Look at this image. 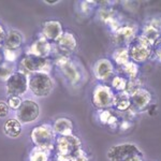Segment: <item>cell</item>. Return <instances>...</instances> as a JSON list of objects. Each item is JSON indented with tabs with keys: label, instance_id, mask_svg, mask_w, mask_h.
Returning a JSON list of instances; mask_svg holds the SVG:
<instances>
[{
	"label": "cell",
	"instance_id": "obj_1",
	"mask_svg": "<svg viewBox=\"0 0 161 161\" xmlns=\"http://www.w3.org/2000/svg\"><path fill=\"white\" fill-rule=\"evenodd\" d=\"M29 137L35 147L45 149L47 152H52L55 148L57 137L51 124L44 123L35 126L31 129Z\"/></svg>",
	"mask_w": 161,
	"mask_h": 161
},
{
	"label": "cell",
	"instance_id": "obj_2",
	"mask_svg": "<svg viewBox=\"0 0 161 161\" xmlns=\"http://www.w3.org/2000/svg\"><path fill=\"white\" fill-rule=\"evenodd\" d=\"M54 80L50 72H36L28 75V88L38 98H46L53 92Z\"/></svg>",
	"mask_w": 161,
	"mask_h": 161
},
{
	"label": "cell",
	"instance_id": "obj_3",
	"mask_svg": "<svg viewBox=\"0 0 161 161\" xmlns=\"http://www.w3.org/2000/svg\"><path fill=\"white\" fill-rule=\"evenodd\" d=\"M54 62L70 85L76 86L83 80L82 72L79 69L77 64L70 58V56L58 55Z\"/></svg>",
	"mask_w": 161,
	"mask_h": 161
},
{
	"label": "cell",
	"instance_id": "obj_4",
	"mask_svg": "<svg viewBox=\"0 0 161 161\" xmlns=\"http://www.w3.org/2000/svg\"><path fill=\"white\" fill-rule=\"evenodd\" d=\"M114 98L115 92L106 84L96 85L92 92V103L98 111L113 108Z\"/></svg>",
	"mask_w": 161,
	"mask_h": 161
},
{
	"label": "cell",
	"instance_id": "obj_5",
	"mask_svg": "<svg viewBox=\"0 0 161 161\" xmlns=\"http://www.w3.org/2000/svg\"><path fill=\"white\" fill-rule=\"evenodd\" d=\"M136 156H143L141 149L132 143H121L110 147L106 157L110 161H127Z\"/></svg>",
	"mask_w": 161,
	"mask_h": 161
},
{
	"label": "cell",
	"instance_id": "obj_6",
	"mask_svg": "<svg viewBox=\"0 0 161 161\" xmlns=\"http://www.w3.org/2000/svg\"><path fill=\"white\" fill-rule=\"evenodd\" d=\"M52 66V62L48 58L25 55L19 60V71L24 72L25 74L29 75L36 72H48Z\"/></svg>",
	"mask_w": 161,
	"mask_h": 161
},
{
	"label": "cell",
	"instance_id": "obj_7",
	"mask_svg": "<svg viewBox=\"0 0 161 161\" xmlns=\"http://www.w3.org/2000/svg\"><path fill=\"white\" fill-rule=\"evenodd\" d=\"M28 89V75L19 70L15 71L6 80V93L8 97H22Z\"/></svg>",
	"mask_w": 161,
	"mask_h": 161
},
{
	"label": "cell",
	"instance_id": "obj_8",
	"mask_svg": "<svg viewBox=\"0 0 161 161\" xmlns=\"http://www.w3.org/2000/svg\"><path fill=\"white\" fill-rule=\"evenodd\" d=\"M128 51L130 60L140 64L152 58L153 45H150L148 42H146L141 37L137 36L128 46Z\"/></svg>",
	"mask_w": 161,
	"mask_h": 161
},
{
	"label": "cell",
	"instance_id": "obj_9",
	"mask_svg": "<svg viewBox=\"0 0 161 161\" xmlns=\"http://www.w3.org/2000/svg\"><path fill=\"white\" fill-rule=\"evenodd\" d=\"M17 120L24 126V125H30L38 120L40 116V106L38 102L32 99L23 100L22 105L15 112Z\"/></svg>",
	"mask_w": 161,
	"mask_h": 161
},
{
	"label": "cell",
	"instance_id": "obj_10",
	"mask_svg": "<svg viewBox=\"0 0 161 161\" xmlns=\"http://www.w3.org/2000/svg\"><path fill=\"white\" fill-rule=\"evenodd\" d=\"M137 37V27L133 24L121 25L112 33V42L118 47H128Z\"/></svg>",
	"mask_w": 161,
	"mask_h": 161
},
{
	"label": "cell",
	"instance_id": "obj_11",
	"mask_svg": "<svg viewBox=\"0 0 161 161\" xmlns=\"http://www.w3.org/2000/svg\"><path fill=\"white\" fill-rule=\"evenodd\" d=\"M56 47L58 50L59 55L64 56H70L71 54L75 53L79 46V41H77L76 36L72 31L64 30V33L59 40L55 43Z\"/></svg>",
	"mask_w": 161,
	"mask_h": 161
},
{
	"label": "cell",
	"instance_id": "obj_12",
	"mask_svg": "<svg viewBox=\"0 0 161 161\" xmlns=\"http://www.w3.org/2000/svg\"><path fill=\"white\" fill-rule=\"evenodd\" d=\"M139 37L148 42L150 45H154L156 41L161 38V19L159 17L150 19L142 27Z\"/></svg>",
	"mask_w": 161,
	"mask_h": 161
},
{
	"label": "cell",
	"instance_id": "obj_13",
	"mask_svg": "<svg viewBox=\"0 0 161 161\" xmlns=\"http://www.w3.org/2000/svg\"><path fill=\"white\" fill-rule=\"evenodd\" d=\"M64 25L57 19L44 20L41 27V36L48 42L56 43L64 33Z\"/></svg>",
	"mask_w": 161,
	"mask_h": 161
},
{
	"label": "cell",
	"instance_id": "obj_14",
	"mask_svg": "<svg viewBox=\"0 0 161 161\" xmlns=\"http://www.w3.org/2000/svg\"><path fill=\"white\" fill-rule=\"evenodd\" d=\"M53 52V44L48 42L42 36L32 41L26 48V55H33L42 58H50Z\"/></svg>",
	"mask_w": 161,
	"mask_h": 161
},
{
	"label": "cell",
	"instance_id": "obj_15",
	"mask_svg": "<svg viewBox=\"0 0 161 161\" xmlns=\"http://www.w3.org/2000/svg\"><path fill=\"white\" fill-rule=\"evenodd\" d=\"M93 75L98 80L106 82L111 80L115 74V66L108 58H100L93 64Z\"/></svg>",
	"mask_w": 161,
	"mask_h": 161
},
{
	"label": "cell",
	"instance_id": "obj_16",
	"mask_svg": "<svg viewBox=\"0 0 161 161\" xmlns=\"http://www.w3.org/2000/svg\"><path fill=\"white\" fill-rule=\"evenodd\" d=\"M153 100V95L147 88L140 87L130 95L131 108L136 112H143L148 108Z\"/></svg>",
	"mask_w": 161,
	"mask_h": 161
},
{
	"label": "cell",
	"instance_id": "obj_17",
	"mask_svg": "<svg viewBox=\"0 0 161 161\" xmlns=\"http://www.w3.org/2000/svg\"><path fill=\"white\" fill-rule=\"evenodd\" d=\"M53 130L56 136H69L74 133V124L72 119L68 117H58L52 124Z\"/></svg>",
	"mask_w": 161,
	"mask_h": 161
},
{
	"label": "cell",
	"instance_id": "obj_18",
	"mask_svg": "<svg viewBox=\"0 0 161 161\" xmlns=\"http://www.w3.org/2000/svg\"><path fill=\"white\" fill-rule=\"evenodd\" d=\"M23 43H24L23 33L19 30L11 29L7 31V36L2 42V47L7 48V50L17 51L22 47Z\"/></svg>",
	"mask_w": 161,
	"mask_h": 161
},
{
	"label": "cell",
	"instance_id": "obj_19",
	"mask_svg": "<svg viewBox=\"0 0 161 161\" xmlns=\"http://www.w3.org/2000/svg\"><path fill=\"white\" fill-rule=\"evenodd\" d=\"M98 119L104 126H108L110 128H118V125L121 120V116L116 113L114 110L106 108V110L99 111V113H98Z\"/></svg>",
	"mask_w": 161,
	"mask_h": 161
},
{
	"label": "cell",
	"instance_id": "obj_20",
	"mask_svg": "<svg viewBox=\"0 0 161 161\" xmlns=\"http://www.w3.org/2000/svg\"><path fill=\"white\" fill-rule=\"evenodd\" d=\"M4 136L10 139H17L23 133V125L16 118H8L2 126Z\"/></svg>",
	"mask_w": 161,
	"mask_h": 161
},
{
	"label": "cell",
	"instance_id": "obj_21",
	"mask_svg": "<svg viewBox=\"0 0 161 161\" xmlns=\"http://www.w3.org/2000/svg\"><path fill=\"white\" fill-rule=\"evenodd\" d=\"M114 110L124 113L131 108V101L130 96L127 92H117L115 93V98H114L113 102Z\"/></svg>",
	"mask_w": 161,
	"mask_h": 161
},
{
	"label": "cell",
	"instance_id": "obj_22",
	"mask_svg": "<svg viewBox=\"0 0 161 161\" xmlns=\"http://www.w3.org/2000/svg\"><path fill=\"white\" fill-rule=\"evenodd\" d=\"M112 60L113 64H117L119 68L130 61L128 47H116L112 53Z\"/></svg>",
	"mask_w": 161,
	"mask_h": 161
},
{
	"label": "cell",
	"instance_id": "obj_23",
	"mask_svg": "<svg viewBox=\"0 0 161 161\" xmlns=\"http://www.w3.org/2000/svg\"><path fill=\"white\" fill-rule=\"evenodd\" d=\"M120 68H121V72H123L124 76L128 80L139 79L140 67H139V64H136V62L130 60L129 62H127L125 66L120 67Z\"/></svg>",
	"mask_w": 161,
	"mask_h": 161
},
{
	"label": "cell",
	"instance_id": "obj_24",
	"mask_svg": "<svg viewBox=\"0 0 161 161\" xmlns=\"http://www.w3.org/2000/svg\"><path fill=\"white\" fill-rule=\"evenodd\" d=\"M128 84V80L124 75H114L111 80V88L114 90V92H125Z\"/></svg>",
	"mask_w": 161,
	"mask_h": 161
},
{
	"label": "cell",
	"instance_id": "obj_25",
	"mask_svg": "<svg viewBox=\"0 0 161 161\" xmlns=\"http://www.w3.org/2000/svg\"><path fill=\"white\" fill-rule=\"evenodd\" d=\"M50 155L51 152L39 147H33L28 157V161H51Z\"/></svg>",
	"mask_w": 161,
	"mask_h": 161
},
{
	"label": "cell",
	"instance_id": "obj_26",
	"mask_svg": "<svg viewBox=\"0 0 161 161\" xmlns=\"http://www.w3.org/2000/svg\"><path fill=\"white\" fill-rule=\"evenodd\" d=\"M15 71H16V70H15L14 64H11V62L3 60L0 64V80L6 82Z\"/></svg>",
	"mask_w": 161,
	"mask_h": 161
},
{
	"label": "cell",
	"instance_id": "obj_27",
	"mask_svg": "<svg viewBox=\"0 0 161 161\" xmlns=\"http://www.w3.org/2000/svg\"><path fill=\"white\" fill-rule=\"evenodd\" d=\"M19 50L17 51H13V50H7V48H3L2 50V55H3V60L11 62V64H14L15 61L19 59Z\"/></svg>",
	"mask_w": 161,
	"mask_h": 161
},
{
	"label": "cell",
	"instance_id": "obj_28",
	"mask_svg": "<svg viewBox=\"0 0 161 161\" xmlns=\"http://www.w3.org/2000/svg\"><path fill=\"white\" fill-rule=\"evenodd\" d=\"M23 99L22 97H8V105H9L10 110L16 112L19 108V106L22 105Z\"/></svg>",
	"mask_w": 161,
	"mask_h": 161
},
{
	"label": "cell",
	"instance_id": "obj_29",
	"mask_svg": "<svg viewBox=\"0 0 161 161\" xmlns=\"http://www.w3.org/2000/svg\"><path fill=\"white\" fill-rule=\"evenodd\" d=\"M152 57H154L157 61L161 62V38L158 39L153 45V54Z\"/></svg>",
	"mask_w": 161,
	"mask_h": 161
},
{
	"label": "cell",
	"instance_id": "obj_30",
	"mask_svg": "<svg viewBox=\"0 0 161 161\" xmlns=\"http://www.w3.org/2000/svg\"><path fill=\"white\" fill-rule=\"evenodd\" d=\"M10 108L8 105L7 101H2L0 100V119L2 118H7L10 114Z\"/></svg>",
	"mask_w": 161,
	"mask_h": 161
},
{
	"label": "cell",
	"instance_id": "obj_31",
	"mask_svg": "<svg viewBox=\"0 0 161 161\" xmlns=\"http://www.w3.org/2000/svg\"><path fill=\"white\" fill-rule=\"evenodd\" d=\"M6 36H7V30L4 29L3 26L0 24V45H2V42H3Z\"/></svg>",
	"mask_w": 161,
	"mask_h": 161
},
{
	"label": "cell",
	"instance_id": "obj_32",
	"mask_svg": "<svg viewBox=\"0 0 161 161\" xmlns=\"http://www.w3.org/2000/svg\"><path fill=\"white\" fill-rule=\"evenodd\" d=\"M73 161H88V159H87L86 155H85V153H84V154H82L80 156H79L77 158H75Z\"/></svg>",
	"mask_w": 161,
	"mask_h": 161
},
{
	"label": "cell",
	"instance_id": "obj_33",
	"mask_svg": "<svg viewBox=\"0 0 161 161\" xmlns=\"http://www.w3.org/2000/svg\"><path fill=\"white\" fill-rule=\"evenodd\" d=\"M127 161H144V160H143L142 156H136V157L131 158V159H129V160H127Z\"/></svg>",
	"mask_w": 161,
	"mask_h": 161
},
{
	"label": "cell",
	"instance_id": "obj_34",
	"mask_svg": "<svg viewBox=\"0 0 161 161\" xmlns=\"http://www.w3.org/2000/svg\"><path fill=\"white\" fill-rule=\"evenodd\" d=\"M58 0H54V1H51V0H44V3H46V4H52V6H53V4H57L58 3Z\"/></svg>",
	"mask_w": 161,
	"mask_h": 161
}]
</instances>
